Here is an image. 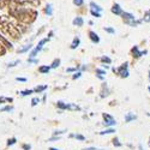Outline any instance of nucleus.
I'll return each instance as SVG.
<instances>
[{
  "instance_id": "nucleus-9",
  "label": "nucleus",
  "mask_w": 150,
  "mask_h": 150,
  "mask_svg": "<svg viewBox=\"0 0 150 150\" xmlns=\"http://www.w3.org/2000/svg\"><path fill=\"white\" fill-rule=\"evenodd\" d=\"M89 37H90V40H91L94 43H98V42H100L98 35H97L96 33H94V31H90V33H89Z\"/></svg>"
},
{
  "instance_id": "nucleus-17",
  "label": "nucleus",
  "mask_w": 150,
  "mask_h": 150,
  "mask_svg": "<svg viewBox=\"0 0 150 150\" xmlns=\"http://www.w3.org/2000/svg\"><path fill=\"white\" fill-rule=\"evenodd\" d=\"M90 6L93 7V10H96V11H98V12H101V11H102V7H101V6H98V5L95 4V3H90Z\"/></svg>"
},
{
  "instance_id": "nucleus-13",
  "label": "nucleus",
  "mask_w": 150,
  "mask_h": 150,
  "mask_svg": "<svg viewBox=\"0 0 150 150\" xmlns=\"http://www.w3.org/2000/svg\"><path fill=\"white\" fill-rule=\"evenodd\" d=\"M47 89V85H39V86H36V88L34 89V93H41L43 90Z\"/></svg>"
},
{
  "instance_id": "nucleus-36",
  "label": "nucleus",
  "mask_w": 150,
  "mask_h": 150,
  "mask_svg": "<svg viewBox=\"0 0 150 150\" xmlns=\"http://www.w3.org/2000/svg\"><path fill=\"white\" fill-rule=\"evenodd\" d=\"M65 132H66V130H64V131H55V132H54V136H60V134L65 133Z\"/></svg>"
},
{
  "instance_id": "nucleus-40",
  "label": "nucleus",
  "mask_w": 150,
  "mask_h": 150,
  "mask_svg": "<svg viewBox=\"0 0 150 150\" xmlns=\"http://www.w3.org/2000/svg\"><path fill=\"white\" fill-rule=\"evenodd\" d=\"M77 69H73V67H71V69H67V72H73V71H76Z\"/></svg>"
},
{
  "instance_id": "nucleus-34",
  "label": "nucleus",
  "mask_w": 150,
  "mask_h": 150,
  "mask_svg": "<svg viewBox=\"0 0 150 150\" xmlns=\"http://www.w3.org/2000/svg\"><path fill=\"white\" fill-rule=\"evenodd\" d=\"M23 150H30L31 149V145L30 144H23Z\"/></svg>"
},
{
  "instance_id": "nucleus-39",
  "label": "nucleus",
  "mask_w": 150,
  "mask_h": 150,
  "mask_svg": "<svg viewBox=\"0 0 150 150\" xmlns=\"http://www.w3.org/2000/svg\"><path fill=\"white\" fill-rule=\"evenodd\" d=\"M84 150H100V149H97V148H95V146H91V148H85Z\"/></svg>"
},
{
  "instance_id": "nucleus-12",
  "label": "nucleus",
  "mask_w": 150,
  "mask_h": 150,
  "mask_svg": "<svg viewBox=\"0 0 150 150\" xmlns=\"http://www.w3.org/2000/svg\"><path fill=\"white\" fill-rule=\"evenodd\" d=\"M114 132H115L114 129H106V130H103V131L100 132V134H101V136H105V134H110V133H114Z\"/></svg>"
},
{
  "instance_id": "nucleus-21",
  "label": "nucleus",
  "mask_w": 150,
  "mask_h": 150,
  "mask_svg": "<svg viewBox=\"0 0 150 150\" xmlns=\"http://www.w3.org/2000/svg\"><path fill=\"white\" fill-rule=\"evenodd\" d=\"M113 144H114L115 146H121V145H122V143H120V141H119L118 137H115V138L113 139Z\"/></svg>"
},
{
  "instance_id": "nucleus-35",
  "label": "nucleus",
  "mask_w": 150,
  "mask_h": 150,
  "mask_svg": "<svg viewBox=\"0 0 150 150\" xmlns=\"http://www.w3.org/2000/svg\"><path fill=\"white\" fill-rule=\"evenodd\" d=\"M73 3L78 6H81V5H83V0H73Z\"/></svg>"
},
{
  "instance_id": "nucleus-10",
  "label": "nucleus",
  "mask_w": 150,
  "mask_h": 150,
  "mask_svg": "<svg viewBox=\"0 0 150 150\" xmlns=\"http://www.w3.org/2000/svg\"><path fill=\"white\" fill-rule=\"evenodd\" d=\"M96 76H97V78L98 79H101V81H103L105 79V74H106V71L105 70H102V69H96Z\"/></svg>"
},
{
  "instance_id": "nucleus-27",
  "label": "nucleus",
  "mask_w": 150,
  "mask_h": 150,
  "mask_svg": "<svg viewBox=\"0 0 150 150\" xmlns=\"http://www.w3.org/2000/svg\"><path fill=\"white\" fill-rule=\"evenodd\" d=\"M33 93H34V90H24V91L21 93V95H22V96H28V95H30V94H33Z\"/></svg>"
},
{
  "instance_id": "nucleus-1",
  "label": "nucleus",
  "mask_w": 150,
  "mask_h": 150,
  "mask_svg": "<svg viewBox=\"0 0 150 150\" xmlns=\"http://www.w3.org/2000/svg\"><path fill=\"white\" fill-rule=\"evenodd\" d=\"M122 18H124V22L125 24H127L130 27H138L139 24L143 22L142 19H136V17L130 13V12H122Z\"/></svg>"
},
{
  "instance_id": "nucleus-2",
  "label": "nucleus",
  "mask_w": 150,
  "mask_h": 150,
  "mask_svg": "<svg viewBox=\"0 0 150 150\" xmlns=\"http://www.w3.org/2000/svg\"><path fill=\"white\" fill-rule=\"evenodd\" d=\"M127 67H129V62H125V64H122L119 69L113 67L112 70H113V72H114V73L119 74V76H120L121 78H126V77H129V74H130V73H129Z\"/></svg>"
},
{
  "instance_id": "nucleus-26",
  "label": "nucleus",
  "mask_w": 150,
  "mask_h": 150,
  "mask_svg": "<svg viewBox=\"0 0 150 150\" xmlns=\"http://www.w3.org/2000/svg\"><path fill=\"white\" fill-rule=\"evenodd\" d=\"M12 110H13V107H11V106H6L1 108V112H12Z\"/></svg>"
},
{
  "instance_id": "nucleus-3",
  "label": "nucleus",
  "mask_w": 150,
  "mask_h": 150,
  "mask_svg": "<svg viewBox=\"0 0 150 150\" xmlns=\"http://www.w3.org/2000/svg\"><path fill=\"white\" fill-rule=\"evenodd\" d=\"M58 108L60 110H64V109H72V110H79V107L77 105H73V103H65V102H62V101H59L57 103Z\"/></svg>"
},
{
  "instance_id": "nucleus-6",
  "label": "nucleus",
  "mask_w": 150,
  "mask_h": 150,
  "mask_svg": "<svg viewBox=\"0 0 150 150\" xmlns=\"http://www.w3.org/2000/svg\"><path fill=\"white\" fill-rule=\"evenodd\" d=\"M48 40H49V37H47V39H43V40H41V41H40V43L37 45V47H36V48L34 49V51L31 52V54H30V58H34V57H36V54H37V53H39V52L41 51V49H42V47H43V45H45V43H46Z\"/></svg>"
},
{
  "instance_id": "nucleus-29",
  "label": "nucleus",
  "mask_w": 150,
  "mask_h": 150,
  "mask_svg": "<svg viewBox=\"0 0 150 150\" xmlns=\"http://www.w3.org/2000/svg\"><path fill=\"white\" fill-rule=\"evenodd\" d=\"M91 15H93V16H95L96 18H100V17H101V13H100V12H98V11L96 12L95 10H91Z\"/></svg>"
},
{
  "instance_id": "nucleus-20",
  "label": "nucleus",
  "mask_w": 150,
  "mask_h": 150,
  "mask_svg": "<svg viewBox=\"0 0 150 150\" xmlns=\"http://www.w3.org/2000/svg\"><path fill=\"white\" fill-rule=\"evenodd\" d=\"M60 65V59H55L54 61H53V64H52V69H55V67H58Z\"/></svg>"
},
{
  "instance_id": "nucleus-5",
  "label": "nucleus",
  "mask_w": 150,
  "mask_h": 150,
  "mask_svg": "<svg viewBox=\"0 0 150 150\" xmlns=\"http://www.w3.org/2000/svg\"><path fill=\"white\" fill-rule=\"evenodd\" d=\"M131 53H132V57H133V58L138 59V58H141L142 55H145V54H148V51H139L138 46H134V47L131 49Z\"/></svg>"
},
{
  "instance_id": "nucleus-22",
  "label": "nucleus",
  "mask_w": 150,
  "mask_h": 150,
  "mask_svg": "<svg viewBox=\"0 0 150 150\" xmlns=\"http://www.w3.org/2000/svg\"><path fill=\"white\" fill-rule=\"evenodd\" d=\"M18 64H21V60H16V61H13V62H10V64L7 65V67H15V66L18 65Z\"/></svg>"
},
{
  "instance_id": "nucleus-8",
  "label": "nucleus",
  "mask_w": 150,
  "mask_h": 150,
  "mask_svg": "<svg viewBox=\"0 0 150 150\" xmlns=\"http://www.w3.org/2000/svg\"><path fill=\"white\" fill-rule=\"evenodd\" d=\"M136 119H137V115L131 113V112H129V113H126V115H125V122H131Z\"/></svg>"
},
{
  "instance_id": "nucleus-18",
  "label": "nucleus",
  "mask_w": 150,
  "mask_h": 150,
  "mask_svg": "<svg viewBox=\"0 0 150 150\" xmlns=\"http://www.w3.org/2000/svg\"><path fill=\"white\" fill-rule=\"evenodd\" d=\"M71 137H76V138L78 139V141H85V137L83 136V134H79V133H77V134H71Z\"/></svg>"
},
{
  "instance_id": "nucleus-42",
  "label": "nucleus",
  "mask_w": 150,
  "mask_h": 150,
  "mask_svg": "<svg viewBox=\"0 0 150 150\" xmlns=\"http://www.w3.org/2000/svg\"><path fill=\"white\" fill-rule=\"evenodd\" d=\"M49 150H59V149H57V148H51Z\"/></svg>"
},
{
  "instance_id": "nucleus-37",
  "label": "nucleus",
  "mask_w": 150,
  "mask_h": 150,
  "mask_svg": "<svg viewBox=\"0 0 150 150\" xmlns=\"http://www.w3.org/2000/svg\"><path fill=\"white\" fill-rule=\"evenodd\" d=\"M16 81H18V82H27V78H24V77H17Z\"/></svg>"
},
{
  "instance_id": "nucleus-4",
  "label": "nucleus",
  "mask_w": 150,
  "mask_h": 150,
  "mask_svg": "<svg viewBox=\"0 0 150 150\" xmlns=\"http://www.w3.org/2000/svg\"><path fill=\"white\" fill-rule=\"evenodd\" d=\"M102 115H103V119H105L103 125H105L106 127H110V126H114V125H117L115 119L112 117V115H109V114H107V113H103Z\"/></svg>"
},
{
  "instance_id": "nucleus-31",
  "label": "nucleus",
  "mask_w": 150,
  "mask_h": 150,
  "mask_svg": "<svg viewBox=\"0 0 150 150\" xmlns=\"http://www.w3.org/2000/svg\"><path fill=\"white\" fill-rule=\"evenodd\" d=\"M59 139H60L59 136H54V137H52V138H49L48 141H49V142H57V141H59Z\"/></svg>"
},
{
  "instance_id": "nucleus-16",
  "label": "nucleus",
  "mask_w": 150,
  "mask_h": 150,
  "mask_svg": "<svg viewBox=\"0 0 150 150\" xmlns=\"http://www.w3.org/2000/svg\"><path fill=\"white\" fill-rule=\"evenodd\" d=\"M49 70H51V67H49V66H41V67L39 69V71H40L41 73H48Z\"/></svg>"
},
{
  "instance_id": "nucleus-44",
  "label": "nucleus",
  "mask_w": 150,
  "mask_h": 150,
  "mask_svg": "<svg viewBox=\"0 0 150 150\" xmlns=\"http://www.w3.org/2000/svg\"><path fill=\"white\" fill-rule=\"evenodd\" d=\"M148 91H149V93H150V85H149V86H148Z\"/></svg>"
},
{
  "instance_id": "nucleus-30",
  "label": "nucleus",
  "mask_w": 150,
  "mask_h": 150,
  "mask_svg": "<svg viewBox=\"0 0 150 150\" xmlns=\"http://www.w3.org/2000/svg\"><path fill=\"white\" fill-rule=\"evenodd\" d=\"M16 142H17L16 138H11L7 141V145H13V144H16Z\"/></svg>"
},
{
  "instance_id": "nucleus-41",
  "label": "nucleus",
  "mask_w": 150,
  "mask_h": 150,
  "mask_svg": "<svg viewBox=\"0 0 150 150\" xmlns=\"http://www.w3.org/2000/svg\"><path fill=\"white\" fill-rule=\"evenodd\" d=\"M138 149H139V150H144V149H143V145H142V144H139V145H138Z\"/></svg>"
},
{
  "instance_id": "nucleus-15",
  "label": "nucleus",
  "mask_w": 150,
  "mask_h": 150,
  "mask_svg": "<svg viewBox=\"0 0 150 150\" xmlns=\"http://www.w3.org/2000/svg\"><path fill=\"white\" fill-rule=\"evenodd\" d=\"M143 22H145V23H149L150 22V10L149 11H146L145 13H144V17H143V19H142Z\"/></svg>"
},
{
  "instance_id": "nucleus-19",
  "label": "nucleus",
  "mask_w": 150,
  "mask_h": 150,
  "mask_svg": "<svg viewBox=\"0 0 150 150\" xmlns=\"http://www.w3.org/2000/svg\"><path fill=\"white\" fill-rule=\"evenodd\" d=\"M3 102H12V98L11 97H0V103Z\"/></svg>"
},
{
  "instance_id": "nucleus-45",
  "label": "nucleus",
  "mask_w": 150,
  "mask_h": 150,
  "mask_svg": "<svg viewBox=\"0 0 150 150\" xmlns=\"http://www.w3.org/2000/svg\"><path fill=\"white\" fill-rule=\"evenodd\" d=\"M146 115H148V117H150V113H146Z\"/></svg>"
},
{
  "instance_id": "nucleus-32",
  "label": "nucleus",
  "mask_w": 150,
  "mask_h": 150,
  "mask_svg": "<svg viewBox=\"0 0 150 150\" xmlns=\"http://www.w3.org/2000/svg\"><path fill=\"white\" fill-rule=\"evenodd\" d=\"M105 31H107L109 34H115V30L113 28H105Z\"/></svg>"
},
{
  "instance_id": "nucleus-14",
  "label": "nucleus",
  "mask_w": 150,
  "mask_h": 150,
  "mask_svg": "<svg viewBox=\"0 0 150 150\" xmlns=\"http://www.w3.org/2000/svg\"><path fill=\"white\" fill-rule=\"evenodd\" d=\"M73 24H74V25H77V27H82L83 25V19L81 17H77L76 19L73 21Z\"/></svg>"
},
{
  "instance_id": "nucleus-7",
  "label": "nucleus",
  "mask_w": 150,
  "mask_h": 150,
  "mask_svg": "<svg viewBox=\"0 0 150 150\" xmlns=\"http://www.w3.org/2000/svg\"><path fill=\"white\" fill-rule=\"evenodd\" d=\"M112 12H113L114 15H117V16H121L122 15V10H121L119 4H114L113 5V7H112Z\"/></svg>"
},
{
  "instance_id": "nucleus-11",
  "label": "nucleus",
  "mask_w": 150,
  "mask_h": 150,
  "mask_svg": "<svg viewBox=\"0 0 150 150\" xmlns=\"http://www.w3.org/2000/svg\"><path fill=\"white\" fill-rule=\"evenodd\" d=\"M79 43H81L79 37H74V39H73V42H72V45H71V48H72V49L77 48V47L79 46Z\"/></svg>"
},
{
  "instance_id": "nucleus-46",
  "label": "nucleus",
  "mask_w": 150,
  "mask_h": 150,
  "mask_svg": "<svg viewBox=\"0 0 150 150\" xmlns=\"http://www.w3.org/2000/svg\"><path fill=\"white\" fill-rule=\"evenodd\" d=\"M149 144H150V142H149Z\"/></svg>"
},
{
  "instance_id": "nucleus-38",
  "label": "nucleus",
  "mask_w": 150,
  "mask_h": 150,
  "mask_svg": "<svg viewBox=\"0 0 150 150\" xmlns=\"http://www.w3.org/2000/svg\"><path fill=\"white\" fill-rule=\"evenodd\" d=\"M28 61H29V62H34V64H37V62H39V60H35V59H33V58H30Z\"/></svg>"
},
{
  "instance_id": "nucleus-33",
  "label": "nucleus",
  "mask_w": 150,
  "mask_h": 150,
  "mask_svg": "<svg viewBox=\"0 0 150 150\" xmlns=\"http://www.w3.org/2000/svg\"><path fill=\"white\" fill-rule=\"evenodd\" d=\"M81 76H82V72H79V71H78V72H76V73L73 74V79H77V78H79Z\"/></svg>"
},
{
  "instance_id": "nucleus-23",
  "label": "nucleus",
  "mask_w": 150,
  "mask_h": 150,
  "mask_svg": "<svg viewBox=\"0 0 150 150\" xmlns=\"http://www.w3.org/2000/svg\"><path fill=\"white\" fill-rule=\"evenodd\" d=\"M31 48V45H27L24 48H22V49H19V53H24V52H27V51H29V49Z\"/></svg>"
},
{
  "instance_id": "nucleus-43",
  "label": "nucleus",
  "mask_w": 150,
  "mask_h": 150,
  "mask_svg": "<svg viewBox=\"0 0 150 150\" xmlns=\"http://www.w3.org/2000/svg\"><path fill=\"white\" fill-rule=\"evenodd\" d=\"M148 74H149V82H150V71L148 72Z\"/></svg>"
},
{
  "instance_id": "nucleus-24",
  "label": "nucleus",
  "mask_w": 150,
  "mask_h": 150,
  "mask_svg": "<svg viewBox=\"0 0 150 150\" xmlns=\"http://www.w3.org/2000/svg\"><path fill=\"white\" fill-rule=\"evenodd\" d=\"M39 102H40V98H39V97H34V98L31 100V106L34 107V106H36Z\"/></svg>"
},
{
  "instance_id": "nucleus-25",
  "label": "nucleus",
  "mask_w": 150,
  "mask_h": 150,
  "mask_svg": "<svg viewBox=\"0 0 150 150\" xmlns=\"http://www.w3.org/2000/svg\"><path fill=\"white\" fill-rule=\"evenodd\" d=\"M101 61L102 62H107V64H110V62H112L110 58H108V57H101Z\"/></svg>"
},
{
  "instance_id": "nucleus-28",
  "label": "nucleus",
  "mask_w": 150,
  "mask_h": 150,
  "mask_svg": "<svg viewBox=\"0 0 150 150\" xmlns=\"http://www.w3.org/2000/svg\"><path fill=\"white\" fill-rule=\"evenodd\" d=\"M46 13L49 15V16L53 13V11H52V5H48V6H47V8H46Z\"/></svg>"
}]
</instances>
